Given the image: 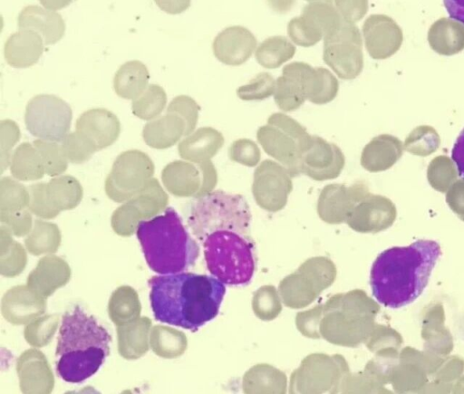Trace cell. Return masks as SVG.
Listing matches in <instances>:
<instances>
[{"instance_id":"obj_2","label":"cell","mask_w":464,"mask_h":394,"mask_svg":"<svg viewBox=\"0 0 464 394\" xmlns=\"http://www.w3.org/2000/svg\"><path fill=\"white\" fill-rule=\"evenodd\" d=\"M440 255V245L432 240L384 250L371 269L372 295L382 305L393 309L413 303L427 286Z\"/></svg>"},{"instance_id":"obj_6","label":"cell","mask_w":464,"mask_h":394,"mask_svg":"<svg viewBox=\"0 0 464 394\" xmlns=\"http://www.w3.org/2000/svg\"><path fill=\"white\" fill-rule=\"evenodd\" d=\"M251 214L246 200L238 194L222 190L198 197L192 203L188 223L201 241L218 229H233L248 234Z\"/></svg>"},{"instance_id":"obj_1","label":"cell","mask_w":464,"mask_h":394,"mask_svg":"<svg viewBox=\"0 0 464 394\" xmlns=\"http://www.w3.org/2000/svg\"><path fill=\"white\" fill-rule=\"evenodd\" d=\"M148 283L155 320L191 332L217 317L226 293L213 275L188 272L155 275Z\"/></svg>"},{"instance_id":"obj_39","label":"cell","mask_w":464,"mask_h":394,"mask_svg":"<svg viewBox=\"0 0 464 394\" xmlns=\"http://www.w3.org/2000/svg\"><path fill=\"white\" fill-rule=\"evenodd\" d=\"M45 186L46 183L43 182L34 184L29 187V192L32 198V207L35 213L50 216L53 211L46 197Z\"/></svg>"},{"instance_id":"obj_34","label":"cell","mask_w":464,"mask_h":394,"mask_svg":"<svg viewBox=\"0 0 464 394\" xmlns=\"http://www.w3.org/2000/svg\"><path fill=\"white\" fill-rule=\"evenodd\" d=\"M276 81L268 72H260L249 83L240 86L237 92L243 100L264 99L276 90Z\"/></svg>"},{"instance_id":"obj_26","label":"cell","mask_w":464,"mask_h":394,"mask_svg":"<svg viewBox=\"0 0 464 394\" xmlns=\"http://www.w3.org/2000/svg\"><path fill=\"white\" fill-rule=\"evenodd\" d=\"M296 48L286 37L276 35L263 41L255 52L256 62L266 69H276L290 60Z\"/></svg>"},{"instance_id":"obj_33","label":"cell","mask_w":464,"mask_h":394,"mask_svg":"<svg viewBox=\"0 0 464 394\" xmlns=\"http://www.w3.org/2000/svg\"><path fill=\"white\" fill-rule=\"evenodd\" d=\"M427 173L431 186L440 191L445 190L457 177L453 162L442 156L432 159Z\"/></svg>"},{"instance_id":"obj_24","label":"cell","mask_w":464,"mask_h":394,"mask_svg":"<svg viewBox=\"0 0 464 394\" xmlns=\"http://www.w3.org/2000/svg\"><path fill=\"white\" fill-rule=\"evenodd\" d=\"M314 147L306 159L308 174L316 178L336 176L343 166L340 151L322 140L316 141Z\"/></svg>"},{"instance_id":"obj_20","label":"cell","mask_w":464,"mask_h":394,"mask_svg":"<svg viewBox=\"0 0 464 394\" xmlns=\"http://www.w3.org/2000/svg\"><path fill=\"white\" fill-rule=\"evenodd\" d=\"M401 156V141L392 136L382 135L366 146L362 156V165L370 171L384 170Z\"/></svg>"},{"instance_id":"obj_43","label":"cell","mask_w":464,"mask_h":394,"mask_svg":"<svg viewBox=\"0 0 464 394\" xmlns=\"http://www.w3.org/2000/svg\"><path fill=\"white\" fill-rule=\"evenodd\" d=\"M444 5L453 19L464 24V1H444Z\"/></svg>"},{"instance_id":"obj_35","label":"cell","mask_w":464,"mask_h":394,"mask_svg":"<svg viewBox=\"0 0 464 394\" xmlns=\"http://www.w3.org/2000/svg\"><path fill=\"white\" fill-rule=\"evenodd\" d=\"M20 130L17 124L11 120L0 122L1 168L2 172L11 162V149L19 140Z\"/></svg>"},{"instance_id":"obj_18","label":"cell","mask_w":464,"mask_h":394,"mask_svg":"<svg viewBox=\"0 0 464 394\" xmlns=\"http://www.w3.org/2000/svg\"><path fill=\"white\" fill-rule=\"evenodd\" d=\"M428 42L440 55L456 54L464 49V24L451 18H440L430 25Z\"/></svg>"},{"instance_id":"obj_37","label":"cell","mask_w":464,"mask_h":394,"mask_svg":"<svg viewBox=\"0 0 464 394\" xmlns=\"http://www.w3.org/2000/svg\"><path fill=\"white\" fill-rule=\"evenodd\" d=\"M2 206H21L26 202L28 192L19 182L9 177L0 180Z\"/></svg>"},{"instance_id":"obj_11","label":"cell","mask_w":464,"mask_h":394,"mask_svg":"<svg viewBox=\"0 0 464 394\" xmlns=\"http://www.w3.org/2000/svg\"><path fill=\"white\" fill-rule=\"evenodd\" d=\"M365 48L375 60H383L393 55L402 43L401 28L386 14H371L362 24Z\"/></svg>"},{"instance_id":"obj_12","label":"cell","mask_w":464,"mask_h":394,"mask_svg":"<svg viewBox=\"0 0 464 394\" xmlns=\"http://www.w3.org/2000/svg\"><path fill=\"white\" fill-rule=\"evenodd\" d=\"M256 44L255 35L247 28L232 25L225 28L215 37L212 50L219 62L237 66L250 58Z\"/></svg>"},{"instance_id":"obj_25","label":"cell","mask_w":464,"mask_h":394,"mask_svg":"<svg viewBox=\"0 0 464 394\" xmlns=\"http://www.w3.org/2000/svg\"><path fill=\"white\" fill-rule=\"evenodd\" d=\"M276 82L275 97L278 105L285 109H293L302 104L306 96L295 62L283 68L282 75Z\"/></svg>"},{"instance_id":"obj_13","label":"cell","mask_w":464,"mask_h":394,"mask_svg":"<svg viewBox=\"0 0 464 394\" xmlns=\"http://www.w3.org/2000/svg\"><path fill=\"white\" fill-rule=\"evenodd\" d=\"M76 131L91 140L97 150L113 144L121 133L118 117L109 110L91 109L80 115L75 124Z\"/></svg>"},{"instance_id":"obj_38","label":"cell","mask_w":464,"mask_h":394,"mask_svg":"<svg viewBox=\"0 0 464 394\" xmlns=\"http://www.w3.org/2000/svg\"><path fill=\"white\" fill-rule=\"evenodd\" d=\"M334 5L342 18L351 24L362 19L368 10L367 1H334Z\"/></svg>"},{"instance_id":"obj_21","label":"cell","mask_w":464,"mask_h":394,"mask_svg":"<svg viewBox=\"0 0 464 394\" xmlns=\"http://www.w3.org/2000/svg\"><path fill=\"white\" fill-rule=\"evenodd\" d=\"M199 176L194 165L180 160L169 163L161 172L165 187L176 196H188L195 192L199 185Z\"/></svg>"},{"instance_id":"obj_10","label":"cell","mask_w":464,"mask_h":394,"mask_svg":"<svg viewBox=\"0 0 464 394\" xmlns=\"http://www.w3.org/2000/svg\"><path fill=\"white\" fill-rule=\"evenodd\" d=\"M343 21L332 1H310L300 16L290 20L287 33L294 43L310 47L333 34Z\"/></svg>"},{"instance_id":"obj_3","label":"cell","mask_w":464,"mask_h":394,"mask_svg":"<svg viewBox=\"0 0 464 394\" xmlns=\"http://www.w3.org/2000/svg\"><path fill=\"white\" fill-rule=\"evenodd\" d=\"M108 331L80 306L63 316L55 356L56 373L64 381L80 383L94 375L110 354Z\"/></svg>"},{"instance_id":"obj_7","label":"cell","mask_w":464,"mask_h":394,"mask_svg":"<svg viewBox=\"0 0 464 394\" xmlns=\"http://www.w3.org/2000/svg\"><path fill=\"white\" fill-rule=\"evenodd\" d=\"M72 111L63 99L39 94L27 103L24 122L27 130L39 139L59 142L69 132Z\"/></svg>"},{"instance_id":"obj_8","label":"cell","mask_w":464,"mask_h":394,"mask_svg":"<svg viewBox=\"0 0 464 394\" xmlns=\"http://www.w3.org/2000/svg\"><path fill=\"white\" fill-rule=\"evenodd\" d=\"M324 62L343 80L356 78L363 68L362 40L355 24L343 21L340 27L324 39Z\"/></svg>"},{"instance_id":"obj_42","label":"cell","mask_w":464,"mask_h":394,"mask_svg":"<svg viewBox=\"0 0 464 394\" xmlns=\"http://www.w3.org/2000/svg\"><path fill=\"white\" fill-rule=\"evenodd\" d=\"M451 158L457 166L459 175L464 178V129L454 143Z\"/></svg>"},{"instance_id":"obj_4","label":"cell","mask_w":464,"mask_h":394,"mask_svg":"<svg viewBox=\"0 0 464 394\" xmlns=\"http://www.w3.org/2000/svg\"><path fill=\"white\" fill-rule=\"evenodd\" d=\"M149 267L160 274L185 272L194 266L199 246L172 207L146 221L136 229Z\"/></svg>"},{"instance_id":"obj_41","label":"cell","mask_w":464,"mask_h":394,"mask_svg":"<svg viewBox=\"0 0 464 394\" xmlns=\"http://www.w3.org/2000/svg\"><path fill=\"white\" fill-rule=\"evenodd\" d=\"M258 151L254 146H250L248 142L239 141L235 144L232 149L233 158L238 161L253 165L258 159Z\"/></svg>"},{"instance_id":"obj_28","label":"cell","mask_w":464,"mask_h":394,"mask_svg":"<svg viewBox=\"0 0 464 394\" xmlns=\"http://www.w3.org/2000/svg\"><path fill=\"white\" fill-rule=\"evenodd\" d=\"M66 264L56 257L43 259L38 268L30 275V283L41 290L49 291L51 287L63 283L69 271Z\"/></svg>"},{"instance_id":"obj_23","label":"cell","mask_w":464,"mask_h":394,"mask_svg":"<svg viewBox=\"0 0 464 394\" xmlns=\"http://www.w3.org/2000/svg\"><path fill=\"white\" fill-rule=\"evenodd\" d=\"M10 171L14 178L24 181L43 178L45 171L34 144L24 142L15 149L11 158Z\"/></svg>"},{"instance_id":"obj_14","label":"cell","mask_w":464,"mask_h":394,"mask_svg":"<svg viewBox=\"0 0 464 394\" xmlns=\"http://www.w3.org/2000/svg\"><path fill=\"white\" fill-rule=\"evenodd\" d=\"M18 27L38 33L44 44H53L64 34L65 24L60 14L38 5L25 6L18 15Z\"/></svg>"},{"instance_id":"obj_15","label":"cell","mask_w":464,"mask_h":394,"mask_svg":"<svg viewBox=\"0 0 464 394\" xmlns=\"http://www.w3.org/2000/svg\"><path fill=\"white\" fill-rule=\"evenodd\" d=\"M42 36L32 30L20 29L5 43V58L15 68H26L36 63L44 52Z\"/></svg>"},{"instance_id":"obj_22","label":"cell","mask_w":464,"mask_h":394,"mask_svg":"<svg viewBox=\"0 0 464 394\" xmlns=\"http://www.w3.org/2000/svg\"><path fill=\"white\" fill-rule=\"evenodd\" d=\"M221 143L222 139L217 131L203 128L179 144V153L185 159L198 162L212 156Z\"/></svg>"},{"instance_id":"obj_40","label":"cell","mask_w":464,"mask_h":394,"mask_svg":"<svg viewBox=\"0 0 464 394\" xmlns=\"http://www.w3.org/2000/svg\"><path fill=\"white\" fill-rule=\"evenodd\" d=\"M39 234H37L29 243L30 248L32 250H43L48 249L49 247H53L55 245V242L57 241V234L56 230L53 227L44 226V225H40Z\"/></svg>"},{"instance_id":"obj_16","label":"cell","mask_w":464,"mask_h":394,"mask_svg":"<svg viewBox=\"0 0 464 394\" xmlns=\"http://www.w3.org/2000/svg\"><path fill=\"white\" fill-rule=\"evenodd\" d=\"M302 79L305 96L315 103H324L334 98L338 91L337 78L326 68L313 67L306 62H295Z\"/></svg>"},{"instance_id":"obj_17","label":"cell","mask_w":464,"mask_h":394,"mask_svg":"<svg viewBox=\"0 0 464 394\" xmlns=\"http://www.w3.org/2000/svg\"><path fill=\"white\" fill-rule=\"evenodd\" d=\"M187 123L176 113L165 115L148 122L142 130L145 143L154 149H163L173 146L183 134H186Z\"/></svg>"},{"instance_id":"obj_31","label":"cell","mask_w":464,"mask_h":394,"mask_svg":"<svg viewBox=\"0 0 464 394\" xmlns=\"http://www.w3.org/2000/svg\"><path fill=\"white\" fill-rule=\"evenodd\" d=\"M68 161L74 164L83 163L97 151L93 143L78 131L71 132L61 141Z\"/></svg>"},{"instance_id":"obj_30","label":"cell","mask_w":464,"mask_h":394,"mask_svg":"<svg viewBox=\"0 0 464 394\" xmlns=\"http://www.w3.org/2000/svg\"><path fill=\"white\" fill-rule=\"evenodd\" d=\"M33 144L39 152L45 174L55 177L67 169L69 161L62 145L43 139H35Z\"/></svg>"},{"instance_id":"obj_32","label":"cell","mask_w":464,"mask_h":394,"mask_svg":"<svg viewBox=\"0 0 464 394\" xmlns=\"http://www.w3.org/2000/svg\"><path fill=\"white\" fill-rule=\"evenodd\" d=\"M440 139L437 132L430 127L421 126L415 129L405 141V149L416 155L426 156L435 151Z\"/></svg>"},{"instance_id":"obj_29","label":"cell","mask_w":464,"mask_h":394,"mask_svg":"<svg viewBox=\"0 0 464 394\" xmlns=\"http://www.w3.org/2000/svg\"><path fill=\"white\" fill-rule=\"evenodd\" d=\"M167 103V94L158 84H150L145 91L132 101V112L141 120H152L164 110Z\"/></svg>"},{"instance_id":"obj_27","label":"cell","mask_w":464,"mask_h":394,"mask_svg":"<svg viewBox=\"0 0 464 394\" xmlns=\"http://www.w3.org/2000/svg\"><path fill=\"white\" fill-rule=\"evenodd\" d=\"M48 202L62 208L74 207L82 198V187L71 175L53 178L45 186Z\"/></svg>"},{"instance_id":"obj_36","label":"cell","mask_w":464,"mask_h":394,"mask_svg":"<svg viewBox=\"0 0 464 394\" xmlns=\"http://www.w3.org/2000/svg\"><path fill=\"white\" fill-rule=\"evenodd\" d=\"M198 105L193 99L186 95L174 98L168 106L167 112L176 113L187 123L186 134L195 127L198 117Z\"/></svg>"},{"instance_id":"obj_5","label":"cell","mask_w":464,"mask_h":394,"mask_svg":"<svg viewBox=\"0 0 464 394\" xmlns=\"http://www.w3.org/2000/svg\"><path fill=\"white\" fill-rule=\"evenodd\" d=\"M201 242L206 265L211 275L225 285H246L251 282L256 270V253L248 234L218 229Z\"/></svg>"},{"instance_id":"obj_19","label":"cell","mask_w":464,"mask_h":394,"mask_svg":"<svg viewBox=\"0 0 464 394\" xmlns=\"http://www.w3.org/2000/svg\"><path fill=\"white\" fill-rule=\"evenodd\" d=\"M149 80L150 73L144 63L137 60L129 61L116 72L113 88L118 96L134 101L145 91Z\"/></svg>"},{"instance_id":"obj_9","label":"cell","mask_w":464,"mask_h":394,"mask_svg":"<svg viewBox=\"0 0 464 394\" xmlns=\"http://www.w3.org/2000/svg\"><path fill=\"white\" fill-rule=\"evenodd\" d=\"M155 167L152 159L138 149L126 150L114 160L105 180L107 195L121 201L140 191L152 178Z\"/></svg>"}]
</instances>
